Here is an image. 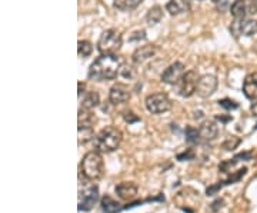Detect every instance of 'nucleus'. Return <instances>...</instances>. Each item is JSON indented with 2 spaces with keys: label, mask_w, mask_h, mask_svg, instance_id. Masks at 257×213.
<instances>
[{
  "label": "nucleus",
  "mask_w": 257,
  "mask_h": 213,
  "mask_svg": "<svg viewBox=\"0 0 257 213\" xmlns=\"http://www.w3.org/2000/svg\"><path fill=\"white\" fill-rule=\"evenodd\" d=\"M120 73V60L114 55H101L93 62L87 76L89 79L96 82H104V80H113Z\"/></svg>",
  "instance_id": "nucleus-1"
},
{
  "label": "nucleus",
  "mask_w": 257,
  "mask_h": 213,
  "mask_svg": "<svg viewBox=\"0 0 257 213\" xmlns=\"http://www.w3.org/2000/svg\"><path fill=\"white\" fill-rule=\"evenodd\" d=\"M121 139H123L121 132L113 126H109V128L100 130L99 135L96 136V148L99 152L110 153L119 148Z\"/></svg>",
  "instance_id": "nucleus-2"
},
{
  "label": "nucleus",
  "mask_w": 257,
  "mask_h": 213,
  "mask_svg": "<svg viewBox=\"0 0 257 213\" xmlns=\"http://www.w3.org/2000/svg\"><path fill=\"white\" fill-rule=\"evenodd\" d=\"M82 173L83 176L89 180H99L103 176L104 172V165H103V158L99 152H89L84 155L82 159Z\"/></svg>",
  "instance_id": "nucleus-3"
},
{
  "label": "nucleus",
  "mask_w": 257,
  "mask_h": 213,
  "mask_svg": "<svg viewBox=\"0 0 257 213\" xmlns=\"http://www.w3.org/2000/svg\"><path fill=\"white\" fill-rule=\"evenodd\" d=\"M121 45H123V39L120 32H117L116 29H109L101 33L97 42V50L101 55H114L119 52Z\"/></svg>",
  "instance_id": "nucleus-4"
},
{
  "label": "nucleus",
  "mask_w": 257,
  "mask_h": 213,
  "mask_svg": "<svg viewBox=\"0 0 257 213\" xmlns=\"http://www.w3.org/2000/svg\"><path fill=\"white\" fill-rule=\"evenodd\" d=\"M199 79L200 76L196 70H189L183 74V77L179 80L177 86V93L183 97H190L192 94L196 93L197 89V83H199Z\"/></svg>",
  "instance_id": "nucleus-5"
},
{
  "label": "nucleus",
  "mask_w": 257,
  "mask_h": 213,
  "mask_svg": "<svg viewBox=\"0 0 257 213\" xmlns=\"http://www.w3.org/2000/svg\"><path fill=\"white\" fill-rule=\"evenodd\" d=\"M146 108L150 113L160 115L172 108V102H170L169 96L165 93H153L146 97Z\"/></svg>",
  "instance_id": "nucleus-6"
},
{
  "label": "nucleus",
  "mask_w": 257,
  "mask_h": 213,
  "mask_svg": "<svg viewBox=\"0 0 257 213\" xmlns=\"http://www.w3.org/2000/svg\"><path fill=\"white\" fill-rule=\"evenodd\" d=\"M230 13L234 19H246L247 15L257 13V2L254 0H234L230 6Z\"/></svg>",
  "instance_id": "nucleus-7"
},
{
  "label": "nucleus",
  "mask_w": 257,
  "mask_h": 213,
  "mask_svg": "<svg viewBox=\"0 0 257 213\" xmlns=\"http://www.w3.org/2000/svg\"><path fill=\"white\" fill-rule=\"evenodd\" d=\"M231 33L234 36H253L257 33V20L253 19H236L231 23Z\"/></svg>",
  "instance_id": "nucleus-8"
},
{
  "label": "nucleus",
  "mask_w": 257,
  "mask_h": 213,
  "mask_svg": "<svg viewBox=\"0 0 257 213\" xmlns=\"http://www.w3.org/2000/svg\"><path fill=\"white\" fill-rule=\"evenodd\" d=\"M99 200V189L97 186H89L79 195V210L89 212Z\"/></svg>",
  "instance_id": "nucleus-9"
},
{
  "label": "nucleus",
  "mask_w": 257,
  "mask_h": 213,
  "mask_svg": "<svg viewBox=\"0 0 257 213\" xmlns=\"http://www.w3.org/2000/svg\"><path fill=\"white\" fill-rule=\"evenodd\" d=\"M216 89H217V79H216V76L204 74V76H200V79H199L196 93L200 97L206 99V97H210L211 94L216 92Z\"/></svg>",
  "instance_id": "nucleus-10"
},
{
  "label": "nucleus",
  "mask_w": 257,
  "mask_h": 213,
  "mask_svg": "<svg viewBox=\"0 0 257 213\" xmlns=\"http://www.w3.org/2000/svg\"><path fill=\"white\" fill-rule=\"evenodd\" d=\"M184 65L180 62H175L170 66L166 67V70L162 73V82H165L167 84H177L179 80L183 77Z\"/></svg>",
  "instance_id": "nucleus-11"
},
{
  "label": "nucleus",
  "mask_w": 257,
  "mask_h": 213,
  "mask_svg": "<svg viewBox=\"0 0 257 213\" xmlns=\"http://www.w3.org/2000/svg\"><path fill=\"white\" fill-rule=\"evenodd\" d=\"M109 99H110V102L113 104H123V103H126L130 99L128 89L124 84H114L110 89Z\"/></svg>",
  "instance_id": "nucleus-12"
},
{
  "label": "nucleus",
  "mask_w": 257,
  "mask_h": 213,
  "mask_svg": "<svg viewBox=\"0 0 257 213\" xmlns=\"http://www.w3.org/2000/svg\"><path fill=\"white\" fill-rule=\"evenodd\" d=\"M217 135H219V126H217L214 122H203L202 126L199 128V136H200V139L204 140V142L214 140L217 138Z\"/></svg>",
  "instance_id": "nucleus-13"
},
{
  "label": "nucleus",
  "mask_w": 257,
  "mask_h": 213,
  "mask_svg": "<svg viewBox=\"0 0 257 213\" xmlns=\"http://www.w3.org/2000/svg\"><path fill=\"white\" fill-rule=\"evenodd\" d=\"M116 193L123 200H132L138 195V185L133 182H121L116 186Z\"/></svg>",
  "instance_id": "nucleus-14"
},
{
  "label": "nucleus",
  "mask_w": 257,
  "mask_h": 213,
  "mask_svg": "<svg viewBox=\"0 0 257 213\" xmlns=\"http://www.w3.org/2000/svg\"><path fill=\"white\" fill-rule=\"evenodd\" d=\"M157 49L156 46L153 45H146V46H140L139 49H136V52L133 53V62L136 65H142L145 63L146 60H149L150 57L156 55Z\"/></svg>",
  "instance_id": "nucleus-15"
},
{
  "label": "nucleus",
  "mask_w": 257,
  "mask_h": 213,
  "mask_svg": "<svg viewBox=\"0 0 257 213\" xmlns=\"http://www.w3.org/2000/svg\"><path fill=\"white\" fill-rule=\"evenodd\" d=\"M243 92L250 100L257 99V73H250L243 82Z\"/></svg>",
  "instance_id": "nucleus-16"
},
{
  "label": "nucleus",
  "mask_w": 257,
  "mask_h": 213,
  "mask_svg": "<svg viewBox=\"0 0 257 213\" xmlns=\"http://www.w3.org/2000/svg\"><path fill=\"white\" fill-rule=\"evenodd\" d=\"M190 9V2L189 0H170L166 6V10L172 15V16H177L186 13Z\"/></svg>",
  "instance_id": "nucleus-17"
},
{
  "label": "nucleus",
  "mask_w": 257,
  "mask_h": 213,
  "mask_svg": "<svg viewBox=\"0 0 257 213\" xmlns=\"http://www.w3.org/2000/svg\"><path fill=\"white\" fill-rule=\"evenodd\" d=\"M94 123V116L90 109L83 108L79 111V130L80 129H92Z\"/></svg>",
  "instance_id": "nucleus-18"
},
{
  "label": "nucleus",
  "mask_w": 257,
  "mask_h": 213,
  "mask_svg": "<svg viewBox=\"0 0 257 213\" xmlns=\"http://www.w3.org/2000/svg\"><path fill=\"white\" fill-rule=\"evenodd\" d=\"M100 103V97H99V93L97 92H87L83 96V108L86 109H94L97 104Z\"/></svg>",
  "instance_id": "nucleus-19"
},
{
  "label": "nucleus",
  "mask_w": 257,
  "mask_h": 213,
  "mask_svg": "<svg viewBox=\"0 0 257 213\" xmlns=\"http://www.w3.org/2000/svg\"><path fill=\"white\" fill-rule=\"evenodd\" d=\"M162 19H163V10L159 6H155L147 12L146 20L149 25H157Z\"/></svg>",
  "instance_id": "nucleus-20"
},
{
  "label": "nucleus",
  "mask_w": 257,
  "mask_h": 213,
  "mask_svg": "<svg viewBox=\"0 0 257 213\" xmlns=\"http://www.w3.org/2000/svg\"><path fill=\"white\" fill-rule=\"evenodd\" d=\"M101 206L106 213H117L120 210V204L116 200H113L110 196H104L101 199Z\"/></svg>",
  "instance_id": "nucleus-21"
},
{
  "label": "nucleus",
  "mask_w": 257,
  "mask_h": 213,
  "mask_svg": "<svg viewBox=\"0 0 257 213\" xmlns=\"http://www.w3.org/2000/svg\"><path fill=\"white\" fill-rule=\"evenodd\" d=\"M113 3L119 10H133L142 3V0H113Z\"/></svg>",
  "instance_id": "nucleus-22"
},
{
  "label": "nucleus",
  "mask_w": 257,
  "mask_h": 213,
  "mask_svg": "<svg viewBox=\"0 0 257 213\" xmlns=\"http://www.w3.org/2000/svg\"><path fill=\"white\" fill-rule=\"evenodd\" d=\"M77 53L80 57H89L93 53V45L89 40H79L77 43Z\"/></svg>",
  "instance_id": "nucleus-23"
},
{
  "label": "nucleus",
  "mask_w": 257,
  "mask_h": 213,
  "mask_svg": "<svg viewBox=\"0 0 257 213\" xmlns=\"http://www.w3.org/2000/svg\"><path fill=\"white\" fill-rule=\"evenodd\" d=\"M186 138H187V142H190V143H196L197 140H199V130L197 129H193V128H187L186 129Z\"/></svg>",
  "instance_id": "nucleus-24"
},
{
  "label": "nucleus",
  "mask_w": 257,
  "mask_h": 213,
  "mask_svg": "<svg viewBox=\"0 0 257 213\" xmlns=\"http://www.w3.org/2000/svg\"><path fill=\"white\" fill-rule=\"evenodd\" d=\"M240 143V140L239 139H229L227 142H224V145H223V148L226 149V150H233V149L236 148L237 145Z\"/></svg>",
  "instance_id": "nucleus-25"
},
{
  "label": "nucleus",
  "mask_w": 257,
  "mask_h": 213,
  "mask_svg": "<svg viewBox=\"0 0 257 213\" xmlns=\"http://www.w3.org/2000/svg\"><path fill=\"white\" fill-rule=\"evenodd\" d=\"M220 106H223V108H226V109H236L237 108V103L233 102V100H229V99H224V100H221Z\"/></svg>",
  "instance_id": "nucleus-26"
},
{
  "label": "nucleus",
  "mask_w": 257,
  "mask_h": 213,
  "mask_svg": "<svg viewBox=\"0 0 257 213\" xmlns=\"http://www.w3.org/2000/svg\"><path fill=\"white\" fill-rule=\"evenodd\" d=\"M126 121H127L128 123H132V122H138L139 118L133 116V113H127V116H126Z\"/></svg>",
  "instance_id": "nucleus-27"
},
{
  "label": "nucleus",
  "mask_w": 257,
  "mask_h": 213,
  "mask_svg": "<svg viewBox=\"0 0 257 213\" xmlns=\"http://www.w3.org/2000/svg\"><path fill=\"white\" fill-rule=\"evenodd\" d=\"M251 113H253L254 116H257V102H254L251 104Z\"/></svg>",
  "instance_id": "nucleus-28"
},
{
  "label": "nucleus",
  "mask_w": 257,
  "mask_h": 213,
  "mask_svg": "<svg viewBox=\"0 0 257 213\" xmlns=\"http://www.w3.org/2000/svg\"><path fill=\"white\" fill-rule=\"evenodd\" d=\"M254 2H257V0H254Z\"/></svg>",
  "instance_id": "nucleus-29"
}]
</instances>
